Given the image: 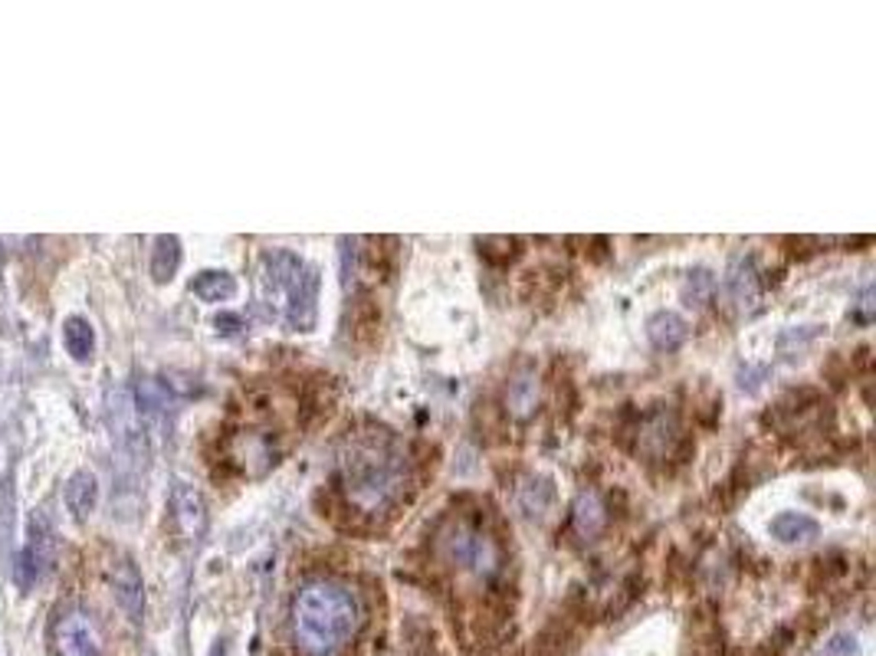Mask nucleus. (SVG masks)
I'll use <instances>...</instances> for the list:
<instances>
[{"label":"nucleus","instance_id":"412c9836","mask_svg":"<svg viewBox=\"0 0 876 656\" xmlns=\"http://www.w3.org/2000/svg\"><path fill=\"white\" fill-rule=\"evenodd\" d=\"M62 341H66V351H69L75 361H89L92 351H95V331H92V325H89L82 315L66 318V325H62Z\"/></svg>","mask_w":876,"mask_h":656},{"label":"nucleus","instance_id":"f03ea898","mask_svg":"<svg viewBox=\"0 0 876 656\" xmlns=\"http://www.w3.org/2000/svg\"><path fill=\"white\" fill-rule=\"evenodd\" d=\"M361 630L354 590L331 577L305 581L292 597V636L302 656H344Z\"/></svg>","mask_w":876,"mask_h":656},{"label":"nucleus","instance_id":"5701e85b","mask_svg":"<svg viewBox=\"0 0 876 656\" xmlns=\"http://www.w3.org/2000/svg\"><path fill=\"white\" fill-rule=\"evenodd\" d=\"M584 246H587L584 253H587L591 262H604V259L610 256V249H607L610 239H607V236H591V239H584Z\"/></svg>","mask_w":876,"mask_h":656},{"label":"nucleus","instance_id":"20e7f679","mask_svg":"<svg viewBox=\"0 0 876 656\" xmlns=\"http://www.w3.org/2000/svg\"><path fill=\"white\" fill-rule=\"evenodd\" d=\"M433 558L453 571H466L476 581H499L505 571L502 541L482 525L476 512H453L433 531Z\"/></svg>","mask_w":876,"mask_h":656},{"label":"nucleus","instance_id":"f3484780","mask_svg":"<svg viewBox=\"0 0 876 656\" xmlns=\"http://www.w3.org/2000/svg\"><path fill=\"white\" fill-rule=\"evenodd\" d=\"M180 266V239L174 233H161L151 249V276L154 282H171Z\"/></svg>","mask_w":876,"mask_h":656},{"label":"nucleus","instance_id":"0eeeda50","mask_svg":"<svg viewBox=\"0 0 876 656\" xmlns=\"http://www.w3.org/2000/svg\"><path fill=\"white\" fill-rule=\"evenodd\" d=\"M108 587L118 600V607L128 613V620H141V610H144V584H141V574H138V564L128 558V554H118L108 567Z\"/></svg>","mask_w":876,"mask_h":656},{"label":"nucleus","instance_id":"f8f14e48","mask_svg":"<svg viewBox=\"0 0 876 656\" xmlns=\"http://www.w3.org/2000/svg\"><path fill=\"white\" fill-rule=\"evenodd\" d=\"M538 407V380H535V367L528 361H522L505 384V410L518 420H528Z\"/></svg>","mask_w":876,"mask_h":656},{"label":"nucleus","instance_id":"1a4fd4ad","mask_svg":"<svg viewBox=\"0 0 876 656\" xmlns=\"http://www.w3.org/2000/svg\"><path fill=\"white\" fill-rule=\"evenodd\" d=\"M171 515H174V525L177 531L187 538V541H197L207 528V505H203V495L190 485V482H174L171 489Z\"/></svg>","mask_w":876,"mask_h":656},{"label":"nucleus","instance_id":"ddd939ff","mask_svg":"<svg viewBox=\"0 0 876 656\" xmlns=\"http://www.w3.org/2000/svg\"><path fill=\"white\" fill-rule=\"evenodd\" d=\"M646 338H650V344L656 351H666L669 354V351H679L682 348V341L689 338V325H686L682 315L663 308V312H653L646 318Z\"/></svg>","mask_w":876,"mask_h":656},{"label":"nucleus","instance_id":"b1692460","mask_svg":"<svg viewBox=\"0 0 876 656\" xmlns=\"http://www.w3.org/2000/svg\"><path fill=\"white\" fill-rule=\"evenodd\" d=\"M217 331H236L240 328V318L236 315H217Z\"/></svg>","mask_w":876,"mask_h":656},{"label":"nucleus","instance_id":"a211bd4d","mask_svg":"<svg viewBox=\"0 0 876 656\" xmlns=\"http://www.w3.org/2000/svg\"><path fill=\"white\" fill-rule=\"evenodd\" d=\"M476 246H479V256L489 262V266H495V269H505V266H512L525 249V243L518 239V236H479L476 239Z\"/></svg>","mask_w":876,"mask_h":656},{"label":"nucleus","instance_id":"dca6fc26","mask_svg":"<svg viewBox=\"0 0 876 656\" xmlns=\"http://www.w3.org/2000/svg\"><path fill=\"white\" fill-rule=\"evenodd\" d=\"M95 499H98V479L89 469L72 472L69 482H66V508L75 518H85L95 508Z\"/></svg>","mask_w":876,"mask_h":656},{"label":"nucleus","instance_id":"4be33fe9","mask_svg":"<svg viewBox=\"0 0 876 656\" xmlns=\"http://www.w3.org/2000/svg\"><path fill=\"white\" fill-rule=\"evenodd\" d=\"M712 289H715V276L709 269H692L686 276V282H682V298L689 305H705L709 295H712Z\"/></svg>","mask_w":876,"mask_h":656},{"label":"nucleus","instance_id":"7ed1b4c3","mask_svg":"<svg viewBox=\"0 0 876 656\" xmlns=\"http://www.w3.org/2000/svg\"><path fill=\"white\" fill-rule=\"evenodd\" d=\"M259 285L262 298L279 312V318L289 325V331H312L318 321V269L289 253V249H269L259 262Z\"/></svg>","mask_w":876,"mask_h":656},{"label":"nucleus","instance_id":"aec40b11","mask_svg":"<svg viewBox=\"0 0 876 656\" xmlns=\"http://www.w3.org/2000/svg\"><path fill=\"white\" fill-rule=\"evenodd\" d=\"M551 499H554V485H551L548 476H528V479L518 485V505H522L525 515L541 518L545 508L551 505Z\"/></svg>","mask_w":876,"mask_h":656},{"label":"nucleus","instance_id":"39448f33","mask_svg":"<svg viewBox=\"0 0 876 656\" xmlns=\"http://www.w3.org/2000/svg\"><path fill=\"white\" fill-rule=\"evenodd\" d=\"M633 449L643 453L650 462H673V466H682L692 453H696V443L692 436H682L679 433V420L669 407H656L650 413H640L636 420V430H633Z\"/></svg>","mask_w":876,"mask_h":656},{"label":"nucleus","instance_id":"f257e3e1","mask_svg":"<svg viewBox=\"0 0 876 656\" xmlns=\"http://www.w3.org/2000/svg\"><path fill=\"white\" fill-rule=\"evenodd\" d=\"M348 515L390 518L410 499V456L390 430L351 433L338 459V485Z\"/></svg>","mask_w":876,"mask_h":656},{"label":"nucleus","instance_id":"423d86ee","mask_svg":"<svg viewBox=\"0 0 876 656\" xmlns=\"http://www.w3.org/2000/svg\"><path fill=\"white\" fill-rule=\"evenodd\" d=\"M52 653L56 656H105L102 653V636L92 623L89 613L82 610H66L52 623Z\"/></svg>","mask_w":876,"mask_h":656},{"label":"nucleus","instance_id":"6e6552de","mask_svg":"<svg viewBox=\"0 0 876 656\" xmlns=\"http://www.w3.org/2000/svg\"><path fill=\"white\" fill-rule=\"evenodd\" d=\"M30 538H26V548H23V554H20V574H16V581H20V587H33V581L39 577V571L49 564V558H52V528L46 525V518H43V512H36L33 518H30V531H26Z\"/></svg>","mask_w":876,"mask_h":656},{"label":"nucleus","instance_id":"9d476101","mask_svg":"<svg viewBox=\"0 0 876 656\" xmlns=\"http://www.w3.org/2000/svg\"><path fill=\"white\" fill-rule=\"evenodd\" d=\"M607 525V505L597 492H581L571 505V515H568V531L577 544H591L600 538Z\"/></svg>","mask_w":876,"mask_h":656},{"label":"nucleus","instance_id":"393cba45","mask_svg":"<svg viewBox=\"0 0 876 656\" xmlns=\"http://www.w3.org/2000/svg\"><path fill=\"white\" fill-rule=\"evenodd\" d=\"M210 656H226V643H223V640H217V643H213V649H210Z\"/></svg>","mask_w":876,"mask_h":656},{"label":"nucleus","instance_id":"9b49d317","mask_svg":"<svg viewBox=\"0 0 876 656\" xmlns=\"http://www.w3.org/2000/svg\"><path fill=\"white\" fill-rule=\"evenodd\" d=\"M344 328L351 335L354 344L367 348L377 341V328H381V305L371 292L358 289L351 298H348V312H344Z\"/></svg>","mask_w":876,"mask_h":656},{"label":"nucleus","instance_id":"2eb2a0df","mask_svg":"<svg viewBox=\"0 0 876 656\" xmlns=\"http://www.w3.org/2000/svg\"><path fill=\"white\" fill-rule=\"evenodd\" d=\"M190 292L200 302H230L236 295V279L226 269H203L190 279Z\"/></svg>","mask_w":876,"mask_h":656},{"label":"nucleus","instance_id":"6ab92c4d","mask_svg":"<svg viewBox=\"0 0 876 656\" xmlns=\"http://www.w3.org/2000/svg\"><path fill=\"white\" fill-rule=\"evenodd\" d=\"M728 292L738 305H748L758 298V269L751 256H738L728 269Z\"/></svg>","mask_w":876,"mask_h":656},{"label":"nucleus","instance_id":"4468645a","mask_svg":"<svg viewBox=\"0 0 876 656\" xmlns=\"http://www.w3.org/2000/svg\"><path fill=\"white\" fill-rule=\"evenodd\" d=\"M768 531H771V538H778L781 544H801V541L817 538L820 525H817L810 515H804V512H781V515L771 518Z\"/></svg>","mask_w":876,"mask_h":656}]
</instances>
